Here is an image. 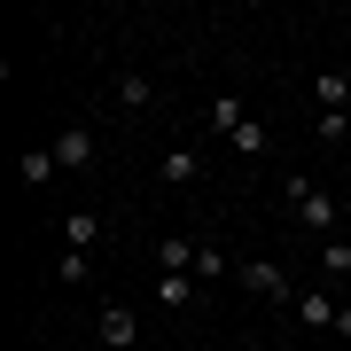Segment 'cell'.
Masks as SVG:
<instances>
[{"instance_id": "4", "label": "cell", "mask_w": 351, "mask_h": 351, "mask_svg": "<svg viewBox=\"0 0 351 351\" xmlns=\"http://www.w3.org/2000/svg\"><path fill=\"white\" fill-rule=\"evenodd\" d=\"M47 149H55V164H63V172H86V164L101 156L86 125H63V133H55V141H47Z\"/></svg>"}, {"instance_id": "11", "label": "cell", "mask_w": 351, "mask_h": 351, "mask_svg": "<svg viewBox=\"0 0 351 351\" xmlns=\"http://www.w3.org/2000/svg\"><path fill=\"white\" fill-rule=\"evenodd\" d=\"M156 304L164 313H188L195 304V274H156Z\"/></svg>"}, {"instance_id": "7", "label": "cell", "mask_w": 351, "mask_h": 351, "mask_svg": "<svg viewBox=\"0 0 351 351\" xmlns=\"http://www.w3.org/2000/svg\"><path fill=\"white\" fill-rule=\"evenodd\" d=\"M289 313H297L304 328H336L343 304H328V289H297V304H289Z\"/></svg>"}, {"instance_id": "10", "label": "cell", "mask_w": 351, "mask_h": 351, "mask_svg": "<svg viewBox=\"0 0 351 351\" xmlns=\"http://www.w3.org/2000/svg\"><path fill=\"white\" fill-rule=\"evenodd\" d=\"M55 172H63V164H55V149H24V156H16V180H24V188H47Z\"/></svg>"}, {"instance_id": "9", "label": "cell", "mask_w": 351, "mask_h": 351, "mask_svg": "<svg viewBox=\"0 0 351 351\" xmlns=\"http://www.w3.org/2000/svg\"><path fill=\"white\" fill-rule=\"evenodd\" d=\"M94 242H101V219L94 211H63V250H86L94 258Z\"/></svg>"}, {"instance_id": "3", "label": "cell", "mask_w": 351, "mask_h": 351, "mask_svg": "<svg viewBox=\"0 0 351 351\" xmlns=\"http://www.w3.org/2000/svg\"><path fill=\"white\" fill-rule=\"evenodd\" d=\"M94 343H101V351H133V343H141V320H133V304H101V320H94Z\"/></svg>"}, {"instance_id": "2", "label": "cell", "mask_w": 351, "mask_h": 351, "mask_svg": "<svg viewBox=\"0 0 351 351\" xmlns=\"http://www.w3.org/2000/svg\"><path fill=\"white\" fill-rule=\"evenodd\" d=\"M234 281L250 289V297H265V304H297V281H289V265H274V258H242Z\"/></svg>"}, {"instance_id": "12", "label": "cell", "mask_w": 351, "mask_h": 351, "mask_svg": "<svg viewBox=\"0 0 351 351\" xmlns=\"http://www.w3.org/2000/svg\"><path fill=\"white\" fill-rule=\"evenodd\" d=\"M156 265H164V274H195V242L188 234H164L156 242Z\"/></svg>"}, {"instance_id": "5", "label": "cell", "mask_w": 351, "mask_h": 351, "mask_svg": "<svg viewBox=\"0 0 351 351\" xmlns=\"http://www.w3.org/2000/svg\"><path fill=\"white\" fill-rule=\"evenodd\" d=\"M156 180H164V188H195V180H203V149H164L156 156Z\"/></svg>"}, {"instance_id": "15", "label": "cell", "mask_w": 351, "mask_h": 351, "mask_svg": "<svg viewBox=\"0 0 351 351\" xmlns=\"http://www.w3.org/2000/svg\"><path fill=\"white\" fill-rule=\"evenodd\" d=\"M320 274H328V281H343V274H351V242H343V234H336V242H320Z\"/></svg>"}, {"instance_id": "1", "label": "cell", "mask_w": 351, "mask_h": 351, "mask_svg": "<svg viewBox=\"0 0 351 351\" xmlns=\"http://www.w3.org/2000/svg\"><path fill=\"white\" fill-rule=\"evenodd\" d=\"M281 188H289V211H297V226H304V234H320V242H336V195H320L313 188V172H289L281 180Z\"/></svg>"}, {"instance_id": "13", "label": "cell", "mask_w": 351, "mask_h": 351, "mask_svg": "<svg viewBox=\"0 0 351 351\" xmlns=\"http://www.w3.org/2000/svg\"><path fill=\"white\" fill-rule=\"evenodd\" d=\"M117 110H149V101H156V86H149V78H141V71H125V78H117Z\"/></svg>"}, {"instance_id": "6", "label": "cell", "mask_w": 351, "mask_h": 351, "mask_svg": "<svg viewBox=\"0 0 351 351\" xmlns=\"http://www.w3.org/2000/svg\"><path fill=\"white\" fill-rule=\"evenodd\" d=\"M242 125H250V101H242V94H211V133L234 141Z\"/></svg>"}, {"instance_id": "8", "label": "cell", "mask_w": 351, "mask_h": 351, "mask_svg": "<svg viewBox=\"0 0 351 351\" xmlns=\"http://www.w3.org/2000/svg\"><path fill=\"white\" fill-rule=\"evenodd\" d=\"M313 94H320V117L351 110V71H320V78H313Z\"/></svg>"}, {"instance_id": "14", "label": "cell", "mask_w": 351, "mask_h": 351, "mask_svg": "<svg viewBox=\"0 0 351 351\" xmlns=\"http://www.w3.org/2000/svg\"><path fill=\"white\" fill-rule=\"evenodd\" d=\"M55 281H63V289H86L94 281V258L86 250H63V258H55Z\"/></svg>"}, {"instance_id": "16", "label": "cell", "mask_w": 351, "mask_h": 351, "mask_svg": "<svg viewBox=\"0 0 351 351\" xmlns=\"http://www.w3.org/2000/svg\"><path fill=\"white\" fill-rule=\"evenodd\" d=\"M195 274H203V281H219V274H234V265H226L219 242H195Z\"/></svg>"}]
</instances>
